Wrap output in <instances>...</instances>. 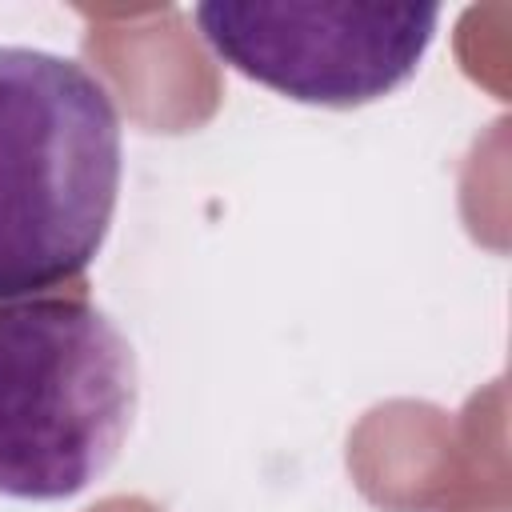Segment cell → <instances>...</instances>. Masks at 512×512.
I'll list each match as a JSON object with an SVG mask.
<instances>
[{
    "label": "cell",
    "mask_w": 512,
    "mask_h": 512,
    "mask_svg": "<svg viewBox=\"0 0 512 512\" xmlns=\"http://www.w3.org/2000/svg\"><path fill=\"white\" fill-rule=\"evenodd\" d=\"M140 376L128 336L84 296L0 304V496L64 500L116 460Z\"/></svg>",
    "instance_id": "7a4b0ae2"
},
{
    "label": "cell",
    "mask_w": 512,
    "mask_h": 512,
    "mask_svg": "<svg viewBox=\"0 0 512 512\" xmlns=\"http://www.w3.org/2000/svg\"><path fill=\"white\" fill-rule=\"evenodd\" d=\"M120 112L80 60L0 44V304L76 280L120 196Z\"/></svg>",
    "instance_id": "6da1fadb"
},
{
    "label": "cell",
    "mask_w": 512,
    "mask_h": 512,
    "mask_svg": "<svg viewBox=\"0 0 512 512\" xmlns=\"http://www.w3.org/2000/svg\"><path fill=\"white\" fill-rule=\"evenodd\" d=\"M436 24V4L212 0L196 8L204 44L228 68L320 108H360L408 84Z\"/></svg>",
    "instance_id": "3957f363"
}]
</instances>
